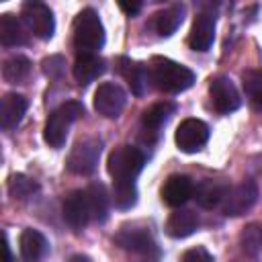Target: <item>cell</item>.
<instances>
[{"label": "cell", "mask_w": 262, "mask_h": 262, "mask_svg": "<svg viewBox=\"0 0 262 262\" xmlns=\"http://www.w3.org/2000/svg\"><path fill=\"white\" fill-rule=\"evenodd\" d=\"M143 164H145V156L141 149H137L133 145H121V147L111 151L108 162H106V170L115 182H121V180H125V182L133 180L135 182V178L143 170Z\"/></svg>", "instance_id": "obj_4"}, {"label": "cell", "mask_w": 262, "mask_h": 262, "mask_svg": "<svg viewBox=\"0 0 262 262\" xmlns=\"http://www.w3.org/2000/svg\"><path fill=\"white\" fill-rule=\"evenodd\" d=\"M256 199H258V186L254 182L246 180L227 190V194L221 203V209L227 217H237V215H244L246 211H250L254 207Z\"/></svg>", "instance_id": "obj_8"}, {"label": "cell", "mask_w": 262, "mask_h": 262, "mask_svg": "<svg viewBox=\"0 0 262 262\" xmlns=\"http://www.w3.org/2000/svg\"><path fill=\"white\" fill-rule=\"evenodd\" d=\"M86 199H88V207H90V217L92 221H106L108 217V194L106 188L102 184H92L86 188Z\"/></svg>", "instance_id": "obj_24"}, {"label": "cell", "mask_w": 262, "mask_h": 262, "mask_svg": "<svg viewBox=\"0 0 262 262\" xmlns=\"http://www.w3.org/2000/svg\"><path fill=\"white\" fill-rule=\"evenodd\" d=\"M215 41V14L201 10L190 27L188 33V45L194 51H207Z\"/></svg>", "instance_id": "obj_12"}, {"label": "cell", "mask_w": 262, "mask_h": 262, "mask_svg": "<svg viewBox=\"0 0 262 262\" xmlns=\"http://www.w3.org/2000/svg\"><path fill=\"white\" fill-rule=\"evenodd\" d=\"M176 145L186 154H194L209 141V127L201 119H184L176 129Z\"/></svg>", "instance_id": "obj_7"}, {"label": "cell", "mask_w": 262, "mask_h": 262, "mask_svg": "<svg viewBox=\"0 0 262 262\" xmlns=\"http://www.w3.org/2000/svg\"><path fill=\"white\" fill-rule=\"evenodd\" d=\"M31 74V61L23 55H14L4 61L2 66V78L8 84H23Z\"/></svg>", "instance_id": "obj_26"}, {"label": "cell", "mask_w": 262, "mask_h": 262, "mask_svg": "<svg viewBox=\"0 0 262 262\" xmlns=\"http://www.w3.org/2000/svg\"><path fill=\"white\" fill-rule=\"evenodd\" d=\"M209 94H211V102L215 106L217 113L221 115H229L233 111L239 108L242 104V98H239V92L237 88L233 86V82L225 76H217L211 86H209Z\"/></svg>", "instance_id": "obj_11"}, {"label": "cell", "mask_w": 262, "mask_h": 262, "mask_svg": "<svg viewBox=\"0 0 262 262\" xmlns=\"http://www.w3.org/2000/svg\"><path fill=\"white\" fill-rule=\"evenodd\" d=\"M229 186L221 180H203L199 186H194V199L203 209H213L219 203H223Z\"/></svg>", "instance_id": "obj_20"}, {"label": "cell", "mask_w": 262, "mask_h": 262, "mask_svg": "<svg viewBox=\"0 0 262 262\" xmlns=\"http://www.w3.org/2000/svg\"><path fill=\"white\" fill-rule=\"evenodd\" d=\"M113 203L117 209L121 211H127L131 209L135 203H137V186L133 180H121V182H115L113 180Z\"/></svg>", "instance_id": "obj_27"}, {"label": "cell", "mask_w": 262, "mask_h": 262, "mask_svg": "<svg viewBox=\"0 0 262 262\" xmlns=\"http://www.w3.org/2000/svg\"><path fill=\"white\" fill-rule=\"evenodd\" d=\"M18 248H20V256L27 262H37L47 252V239L37 229H25L18 237Z\"/></svg>", "instance_id": "obj_21"}, {"label": "cell", "mask_w": 262, "mask_h": 262, "mask_svg": "<svg viewBox=\"0 0 262 262\" xmlns=\"http://www.w3.org/2000/svg\"><path fill=\"white\" fill-rule=\"evenodd\" d=\"M119 8L123 10V12H127L129 16H133V14H137L139 10H141V2H119Z\"/></svg>", "instance_id": "obj_32"}, {"label": "cell", "mask_w": 262, "mask_h": 262, "mask_svg": "<svg viewBox=\"0 0 262 262\" xmlns=\"http://www.w3.org/2000/svg\"><path fill=\"white\" fill-rule=\"evenodd\" d=\"M2 252H4V260H2V262H12V256H10V246H8V237H6V233L2 235Z\"/></svg>", "instance_id": "obj_33"}, {"label": "cell", "mask_w": 262, "mask_h": 262, "mask_svg": "<svg viewBox=\"0 0 262 262\" xmlns=\"http://www.w3.org/2000/svg\"><path fill=\"white\" fill-rule=\"evenodd\" d=\"M70 262H92L88 256H82V254H76V256H72L70 258Z\"/></svg>", "instance_id": "obj_34"}, {"label": "cell", "mask_w": 262, "mask_h": 262, "mask_svg": "<svg viewBox=\"0 0 262 262\" xmlns=\"http://www.w3.org/2000/svg\"><path fill=\"white\" fill-rule=\"evenodd\" d=\"M100 151H102V141L96 137H86L78 141L68 156V170L80 176L92 174L96 170Z\"/></svg>", "instance_id": "obj_5"}, {"label": "cell", "mask_w": 262, "mask_h": 262, "mask_svg": "<svg viewBox=\"0 0 262 262\" xmlns=\"http://www.w3.org/2000/svg\"><path fill=\"white\" fill-rule=\"evenodd\" d=\"M149 74L156 88L168 94L184 92L194 84V72L168 57H154Z\"/></svg>", "instance_id": "obj_1"}, {"label": "cell", "mask_w": 262, "mask_h": 262, "mask_svg": "<svg viewBox=\"0 0 262 262\" xmlns=\"http://www.w3.org/2000/svg\"><path fill=\"white\" fill-rule=\"evenodd\" d=\"M199 227V217L190 209H178L174 211L166 221V233L170 237H188Z\"/></svg>", "instance_id": "obj_18"}, {"label": "cell", "mask_w": 262, "mask_h": 262, "mask_svg": "<svg viewBox=\"0 0 262 262\" xmlns=\"http://www.w3.org/2000/svg\"><path fill=\"white\" fill-rule=\"evenodd\" d=\"M37 188H39V184L25 174H14L8 180V192L14 199H29L33 192H37Z\"/></svg>", "instance_id": "obj_28"}, {"label": "cell", "mask_w": 262, "mask_h": 262, "mask_svg": "<svg viewBox=\"0 0 262 262\" xmlns=\"http://www.w3.org/2000/svg\"><path fill=\"white\" fill-rule=\"evenodd\" d=\"M82 115H84V104L78 100H68V102L59 104L49 115L45 129H43V139L49 143V147L59 149L66 143V137H68L72 123L78 121Z\"/></svg>", "instance_id": "obj_3"}, {"label": "cell", "mask_w": 262, "mask_h": 262, "mask_svg": "<svg viewBox=\"0 0 262 262\" xmlns=\"http://www.w3.org/2000/svg\"><path fill=\"white\" fill-rule=\"evenodd\" d=\"M27 113V98L20 94H6L0 104V125L2 129H14Z\"/></svg>", "instance_id": "obj_17"}, {"label": "cell", "mask_w": 262, "mask_h": 262, "mask_svg": "<svg viewBox=\"0 0 262 262\" xmlns=\"http://www.w3.org/2000/svg\"><path fill=\"white\" fill-rule=\"evenodd\" d=\"M125 102L127 96L123 88L115 82H102L94 92V108L106 119H117L125 108Z\"/></svg>", "instance_id": "obj_9"}, {"label": "cell", "mask_w": 262, "mask_h": 262, "mask_svg": "<svg viewBox=\"0 0 262 262\" xmlns=\"http://www.w3.org/2000/svg\"><path fill=\"white\" fill-rule=\"evenodd\" d=\"M242 86L252 108L262 111V68H252L242 74Z\"/></svg>", "instance_id": "obj_25"}, {"label": "cell", "mask_w": 262, "mask_h": 262, "mask_svg": "<svg viewBox=\"0 0 262 262\" xmlns=\"http://www.w3.org/2000/svg\"><path fill=\"white\" fill-rule=\"evenodd\" d=\"M63 57L61 55H51L47 59H43V72L49 76V78H59L63 74Z\"/></svg>", "instance_id": "obj_30"}, {"label": "cell", "mask_w": 262, "mask_h": 262, "mask_svg": "<svg viewBox=\"0 0 262 262\" xmlns=\"http://www.w3.org/2000/svg\"><path fill=\"white\" fill-rule=\"evenodd\" d=\"M184 20V6L182 4H174V6H168L164 8L162 12L156 14V31L160 37H170Z\"/></svg>", "instance_id": "obj_22"}, {"label": "cell", "mask_w": 262, "mask_h": 262, "mask_svg": "<svg viewBox=\"0 0 262 262\" xmlns=\"http://www.w3.org/2000/svg\"><path fill=\"white\" fill-rule=\"evenodd\" d=\"M174 108H176V106H174L172 102H168V100L151 104V106L143 113V117H141L143 131H145V133H156V131L170 119V115L174 113Z\"/></svg>", "instance_id": "obj_23"}, {"label": "cell", "mask_w": 262, "mask_h": 262, "mask_svg": "<svg viewBox=\"0 0 262 262\" xmlns=\"http://www.w3.org/2000/svg\"><path fill=\"white\" fill-rule=\"evenodd\" d=\"M20 16H23V23L27 25V29L35 37H39L43 41H47V39L53 37V33H55L53 12L43 2H37V0L25 2L23 8H20Z\"/></svg>", "instance_id": "obj_6"}, {"label": "cell", "mask_w": 262, "mask_h": 262, "mask_svg": "<svg viewBox=\"0 0 262 262\" xmlns=\"http://www.w3.org/2000/svg\"><path fill=\"white\" fill-rule=\"evenodd\" d=\"M72 72H74L76 82L86 86L104 72V59L98 57V53H78Z\"/></svg>", "instance_id": "obj_16"}, {"label": "cell", "mask_w": 262, "mask_h": 262, "mask_svg": "<svg viewBox=\"0 0 262 262\" xmlns=\"http://www.w3.org/2000/svg\"><path fill=\"white\" fill-rule=\"evenodd\" d=\"M104 45V27L92 8H84L74 18V47L78 53H96Z\"/></svg>", "instance_id": "obj_2"}, {"label": "cell", "mask_w": 262, "mask_h": 262, "mask_svg": "<svg viewBox=\"0 0 262 262\" xmlns=\"http://www.w3.org/2000/svg\"><path fill=\"white\" fill-rule=\"evenodd\" d=\"M194 194V184L184 174H172L162 186V201L170 207H182Z\"/></svg>", "instance_id": "obj_14"}, {"label": "cell", "mask_w": 262, "mask_h": 262, "mask_svg": "<svg viewBox=\"0 0 262 262\" xmlns=\"http://www.w3.org/2000/svg\"><path fill=\"white\" fill-rule=\"evenodd\" d=\"M180 262H213V256L203 246H196V248L186 250L182 254V260Z\"/></svg>", "instance_id": "obj_31"}, {"label": "cell", "mask_w": 262, "mask_h": 262, "mask_svg": "<svg viewBox=\"0 0 262 262\" xmlns=\"http://www.w3.org/2000/svg\"><path fill=\"white\" fill-rule=\"evenodd\" d=\"M61 211H63L66 223H68L74 231L84 229V227L88 225V221L92 219V217H90L88 199H86V190H74L70 196H66Z\"/></svg>", "instance_id": "obj_13"}, {"label": "cell", "mask_w": 262, "mask_h": 262, "mask_svg": "<svg viewBox=\"0 0 262 262\" xmlns=\"http://www.w3.org/2000/svg\"><path fill=\"white\" fill-rule=\"evenodd\" d=\"M262 246V229L258 225H248L242 231V250L250 256H254Z\"/></svg>", "instance_id": "obj_29"}, {"label": "cell", "mask_w": 262, "mask_h": 262, "mask_svg": "<svg viewBox=\"0 0 262 262\" xmlns=\"http://www.w3.org/2000/svg\"><path fill=\"white\" fill-rule=\"evenodd\" d=\"M117 70H119V74L127 80V84H129V88H131V92H133L135 96H143V94H145L147 82L151 80V74H149V70H147L143 63L131 61V59H127V57H121Z\"/></svg>", "instance_id": "obj_15"}, {"label": "cell", "mask_w": 262, "mask_h": 262, "mask_svg": "<svg viewBox=\"0 0 262 262\" xmlns=\"http://www.w3.org/2000/svg\"><path fill=\"white\" fill-rule=\"evenodd\" d=\"M29 41L25 23L18 20L14 14H2L0 16V43L4 47H18Z\"/></svg>", "instance_id": "obj_19"}, {"label": "cell", "mask_w": 262, "mask_h": 262, "mask_svg": "<svg viewBox=\"0 0 262 262\" xmlns=\"http://www.w3.org/2000/svg\"><path fill=\"white\" fill-rule=\"evenodd\" d=\"M115 244L127 252L141 256H149L151 252H156V242L145 227H135V225L121 227L115 235Z\"/></svg>", "instance_id": "obj_10"}]
</instances>
